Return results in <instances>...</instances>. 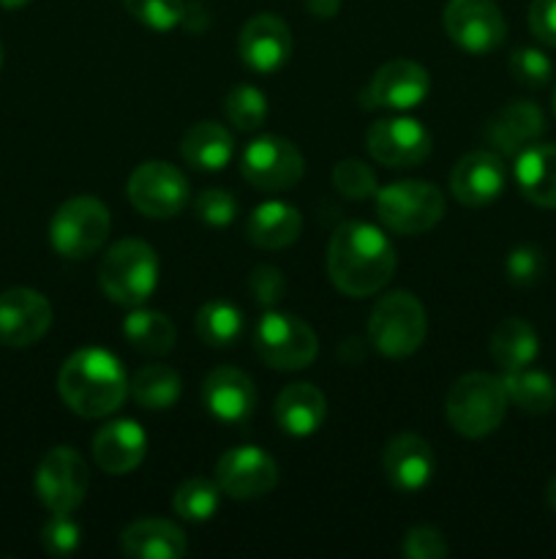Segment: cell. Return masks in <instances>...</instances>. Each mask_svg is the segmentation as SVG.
<instances>
[{
  "instance_id": "74e56055",
  "label": "cell",
  "mask_w": 556,
  "mask_h": 559,
  "mask_svg": "<svg viewBox=\"0 0 556 559\" xmlns=\"http://www.w3.org/2000/svg\"><path fill=\"white\" fill-rule=\"evenodd\" d=\"M82 527L71 519V513H52L41 530V546L52 557H69L80 549Z\"/></svg>"
},
{
  "instance_id": "4fadbf2b",
  "label": "cell",
  "mask_w": 556,
  "mask_h": 559,
  "mask_svg": "<svg viewBox=\"0 0 556 559\" xmlns=\"http://www.w3.org/2000/svg\"><path fill=\"white\" fill-rule=\"evenodd\" d=\"M365 147L371 158L385 167L403 169L423 164L434 151V136L414 118H385L365 131Z\"/></svg>"
},
{
  "instance_id": "6da1fadb",
  "label": "cell",
  "mask_w": 556,
  "mask_h": 559,
  "mask_svg": "<svg viewBox=\"0 0 556 559\" xmlns=\"http://www.w3.org/2000/svg\"><path fill=\"white\" fill-rule=\"evenodd\" d=\"M327 273L338 293L368 298L396 273V249L374 224L347 222L333 233L327 246Z\"/></svg>"
},
{
  "instance_id": "2e32d148",
  "label": "cell",
  "mask_w": 556,
  "mask_h": 559,
  "mask_svg": "<svg viewBox=\"0 0 556 559\" xmlns=\"http://www.w3.org/2000/svg\"><path fill=\"white\" fill-rule=\"evenodd\" d=\"M431 91L428 71L407 58L390 60L371 76L368 91L363 93V107L385 109H412L425 102Z\"/></svg>"
},
{
  "instance_id": "4dcf8cb0",
  "label": "cell",
  "mask_w": 556,
  "mask_h": 559,
  "mask_svg": "<svg viewBox=\"0 0 556 559\" xmlns=\"http://www.w3.org/2000/svg\"><path fill=\"white\" fill-rule=\"evenodd\" d=\"M129 391L140 407L150 409V413H164V409H172L178 404L183 382L174 369L153 364L136 371L134 380L129 382Z\"/></svg>"
},
{
  "instance_id": "30bf717a",
  "label": "cell",
  "mask_w": 556,
  "mask_h": 559,
  "mask_svg": "<svg viewBox=\"0 0 556 559\" xmlns=\"http://www.w3.org/2000/svg\"><path fill=\"white\" fill-rule=\"evenodd\" d=\"M90 473L74 448L58 445L36 467V495L49 513H74L85 502Z\"/></svg>"
},
{
  "instance_id": "277c9868",
  "label": "cell",
  "mask_w": 556,
  "mask_h": 559,
  "mask_svg": "<svg viewBox=\"0 0 556 559\" xmlns=\"http://www.w3.org/2000/svg\"><path fill=\"white\" fill-rule=\"evenodd\" d=\"M98 284L104 295L118 306H142L158 284V257L145 240H118L107 251L98 271Z\"/></svg>"
},
{
  "instance_id": "d6986e66",
  "label": "cell",
  "mask_w": 556,
  "mask_h": 559,
  "mask_svg": "<svg viewBox=\"0 0 556 559\" xmlns=\"http://www.w3.org/2000/svg\"><path fill=\"white\" fill-rule=\"evenodd\" d=\"M382 469H385V478L390 480L392 489L414 495V491L425 489L434 478V451L423 437L403 431L385 445Z\"/></svg>"
},
{
  "instance_id": "8fae6325",
  "label": "cell",
  "mask_w": 556,
  "mask_h": 559,
  "mask_svg": "<svg viewBox=\"0 0 556 559\" xmlns=\"http://www.w3.org/2000/svg\"><path fill=\"white\" fill-rule=\"evenodd\" d=\"M131 205L150 218H172L189 205V180L167 162H145L131 173L125 186Z\"/></svg>"
},
{
  "instance_id": "bcb514c9",
  "label": "cell",
  "mask_w": 556,
  "mask_h": 559,
  "mask_svg": "<svg viewBox=\"0 0 556 559\" xmlns=\"http://www.w3.org/2000/svg\"><path fill=\"white\" fill-rule=\"evenodd\" d=\"M31 3V0H0V5H3V9H22V5H27Z\"/></svg>"
},
{
  "instance_id": "e0dca14e",
  "label": "cell",
  "mask_w": 556,
  "mask_h": 559,
  "mask_svg": "<svg viewBox=\"0 0 556 559\" xmlns=\"http://www.w3.org/2000/svg\"><path fill=\"white\" fill-rule=\"evenodd\" d=\"M243 63L256 74H273L292 58V33L276 14H256L243 25L238 38Z\"/></svg>"
},
{
  "instance_id": "836d02e7",
  "label": "cell",
  "mask_w": 556,
  "mask_h": 559,
  "mask_svg": "<svg viewBox=\"0 0 556 559\" xmlns=\"http://www.w3.org/2000/svg\"><path fill=\"white\" fill-rule=\"evenodd\" d=\"M227 118L238 131H256L267 118V98L259 87L238 85L227 93Z\"/></svg>"
},
{
  "instance_id": "c3c4849f",
  "label": "cell",
  "mask_w": 556,
  "mask_h": 559,
  "mask_svg": "<svg viewBox=\"0 0 556 559\" xmlns=\"http://www.w3.org/2000/svg\"><path fill=\"white\" fill-rule=\"evenodd\" d=\"M554 112H556V91H554Z\"/></svg>"
},
{
  "instance_id": "9c48e42d",
  "label": "cell",
  "mask_w": 556,
  "mask_h": 559,
  "mask_svg": "<svg viewBox=\"0 0 556 559\" xmlns=\"http://www.w3.org/2000/svg\"><path fill=\"white\" fill-rule=\"evenodd\" d=\"M240 173L262 191H289L303 178L305 158L287 136L262 134L245 145Z\"/></svg>"
},
{
  "instance_id": "60d3db41",
  "label": "cell",
  "mask_w": 556,
  "mask_h": 559,
  "mask_svg": "<svg viewBox=\"0 0 556 559\" xmlns=\"http://www.w3.org/2000/svg\"><path fill=\"white\" fill-rule=\"evenodd\" d=\"M249 289L256 304L265 306V309H273L287 295V278H283V273L278 267L256 265L249 276Z\"/></svg>"
},
{
  "instance_id": "8d00e7d4",
  "label": "cell",
  "mask_w": 556,
  "mask_h": 559,
  "mask_svg": "<svg viewBox=\"0 0 556 559\" xmlns=\"http://www.w3.org/2000/svg\"><path fill=\"white\" fill-rule=\"evenodd\" d=\"M510 74L518 85L523 87H545L554 76V63L548 60V55L540 52L534 47H521L510 55Z\"/></svg>"
},
{
  "instance_id": "d4e9b609",
  "label": "cell",
  "mask_w": 556,
  "mask_h": 559,
  "mask_svg": "<svg viewBox=\"0 0 556 559\" xmlns=\"http://www.w3.org/2000/svg\"><path fill=\"white\" fill-rule=\"evenodd\" d=\"M327 415V399L311 382H289L276 399V420L289 437H311Z\"/></svg>"
},
{
  "instance_id": "8992f818",
  "label": "cell",
  "mask_w": 556,
  "mask_h": 559,
  "mask_svg": "<svg viewBox=\"0 0 556 559\" xmlns=\"http://www.w3.org/2000/svg\"><path fill=\"white\" fill-rule=\"evenodd\" d=\"M445 194L425 180H398L376 191L382 224L398 235H423L445 216Z\"/></svg>"
},
{
  "instance_id": "9a60e30c",
  "label": "cell",
  "mask_w": 556,
  "mask_h": 559,
  "mask_svg": "<svg viewBox=\"0 0 556 559\" xmlns=\"http://www.w3.org/2000/svg\"><path fill=\"white\" fill-rule=\"evenodd\" d=\"M52 328V306L41 293L27 287L5 289L0 295V344L31 347Z\"/></svg>"
},
{
  "instance_id": "f1b7e54d",
  "label": "cell",
  "mask_w": 556,
  "mask_h": 559,
  "mask_svg": "<svg viewBox=\"0 0 556 559\" xmlns=\"http://www.w3.org/2000/svg\"><path fill=\"white\" fill-rule=\"evenodd\" d=\"M123 336L136 353L167 355L174 347L178 331H174L172 320L167 314H161V311L134 306V311L123 320Z\"/></svg>"
},
{
  "instance_id": "83f0119b",
  "label": "cell",
  "mask_w": 556,
  "mask_h": 559,
  "mask_svg": "<svg viewBox=\"0 0 556 559\" xmlns=\"http://www.w3.org/2000/svg\"><path fill=\"white\" fill-rule=\"evenodd\" d=\"M540 353V338L534 328L521 317H507L491 333V358L501 371H518L534 364Z\"/></svg>"
},
{
  "instance_id": "52a82bcc",
  "label": "cell",
  "mask_w": 556,
  "mask_h": 559,
  "mask_svg": "<svg viewBox=\"0 0 556 559\" xmlns=\"http://www.w3.org/2000/svg\"><path fill=\"white\" fill-rule=\"evenodd\" d=\"M112 218L109 207L96 197H74L55 211L49 222V243L65 260H85L107 240Z\"/></svg>"
},
{
  "instance_id": "cb8c5ba5",
  "label": "cell",
  "mask_w": 556,
  "mask_h": 559,
  "mask_svg": "<svg viewBox=\"0 0 556 559\" xmlns=\"http://www.w3.org/2000/svg\"><path fill=\"white\" fill-rule=\"evenodd\" d=\"M516 183L532 205L554 211L556 207V145L532 142L516 156Z\"/></svg>"
},
{
  "instance_id": "d590c367",
  "label": "cell",
  "mask_w": 556,
  "mask_h": 559,
  "mask_svg": "<svg viewBox=\"0 0 556 559\" xmlns=\"http://www.w3.org/2000/svg\"><path fill=\"white\" fill-rule=\"evenodd\" d=\"M333 186L347 200H368L379 191V180H376L374 169L365 167L358 158H343L333 167Z\"/></svg>"
},
{
  "instance_id": "3957f363",
  "label": "cell",
  "mask_w": 556,
  "mask_h": 559,
  "mask_svg": "<svg viewBox=\"0 0 556 559\" xmlns=\"http://www.w3.org/2000/svg\"><path fill=\"white\" fill-rule=\"evenodd\" d=\"M507 404H510V399H507L501 377L472 371V374H463L452 382L445 413L458 435L480 440V437H488L499 429L507 415Z\"/></svg>"
},
{
  "instance_id": "d6a6232c",
  "label": "cell",
  "mask_w": 556,
  "mask_h": 559,
  "mask_svg": "<svg viewBox=\"0 0 556 559\" xmlns=\"http://www.w3.org/2000/svg\"><path fill=\"white\" fill-rule=\"evenodd\" d=\"M221 502V489L207 478H189L178 486L172 497V508L185 522H210Z\"/></svg>"
},
{
  "instance_id": "ba28073f",
  "label": "cell",
  "mask_w": 556,
  "mask_h": 559,
  "mask_svg": "<svg viewBox=\"0 0 556 559\" xmlns=\"http://www.w3.org/2000/svg\"><path fill=\"white\" fill-rule=\"evenodd\" d=\"M254 349L262 364L278 371H300L314 364L319 342L309 322L283 311H265L254 328Z\"/></svg>"
},
{
  "instance_id": "f546056e",
  "label": "cell",
  "mask_w": 556,
  "mask_h": 559,
  "mask_svg": "<svg viewBox=\"0 0 556 559\" xmlns=\"http://www.w3.org/2000/svg\"><path fill=\"white\" fill-rule=\"evenodd\" d=\"M501 382H505L507 399L523 413L545 415L556 407V382L545 371H534L527 366V369L505 371Z\"/></svg>"
},
{
  "instance_id": "b9f144b4",
  "label": "cell",
  "mask_w": 556,
  "mask_h": 559,
  "mask_svg": "<svg viewBox=\"0 0 556 559\" xmlns=\"http://www.w3.org/2000/svg\"><path fill=\"white\" fill-rule=\"evenodd\" d=\"M403 557L407 559H445L450 555L445 538H442L439 530L434 527H412L403 535L401 546Z\"/></svg>"
},
{
  "instance_id": "e575fe53",
  "label": "cell",
  "mask_w": 556,
  "mask_h": 559,
  "mask_svg": "<svg viewBox=\"0 0 556 559\" xmlns=\"http://www.w3.org/2000/svg\"><path fill=\"white\" fill-rule=\"evenodd\" d=\"M123 5L136 22L150 31L167 33L183 25L185 0H123Z\"/></svg>"
},
{
  "instance_id": "4316f807",
  "label": "cell",
  "mask_w": 556,
  "mask_h": 559,
  "mask_svg": "<svg viewBox=\"0 0 556 559\" xmlns=\"http://www.w3.org/2000/svg\"><path fill=\"white\" fill-rule=\"evenodd\" d=\"M180 153H183L185 164L202 169V173H218L227 167L234 156V140L221 123H210V120H200L185 131L183 142H180Z\"/></svg>"
},
{
  "instance_id": "484cf974",
  "label": "cell",
  "mask_w": 556,
  "mask_h": 559,
  "mask_svg": "<svg viewBox=\"0 0 556 559\" xmlns=\"http://www.w3.org/2000/svg\"><path fill=\"white\" fill-rule=\"evenodd\" d=\"M300 229H303L300 211H294L289 202L278 200L262 202L259 207H254V213L249 216V224H245V235H249L251 243L265 251L292 246L300 238Z\"/></svg>"
},
{
  "instance_id": "5b68a950",
  "label": "cell",
  "mask_w": 556,
  "mask_h": 559,
  "mask_svg": "<svg viewBox=\"0 0 556 559\" xmlns=\"http://www.w3.org/2000/svg\"><path fill=\"white\" fill-rule=\"evenodd\" d=\"M428 333V317L412 293H387L376 300L368 320V342L385 358H409L418 353Z\"/></svg>"
},
{
  "instance_id": "7dc6e473",
  "label": "cell",
  "mask_w": 556,
  "mask_h": 559,
  "mask_svg": "<svg viewBox=\"0 0 556 559\" xmlns=\"http://www.w3.org/2000/svg\"><path fill=\"white\" fill-rule=\"evenodd\" d=\"M0 66H3V44H0Z\"/></svg>"
},
{
  "instance_id": "1f68e13d",
  "label": "cell",
  "mask_w": 556,
  "mask_h": 559,
  "mask_svg": "<svg viewBox=\"0 0 556 559\" xmlns=\"http://www.w3.org/2000/svg\"><path fill=\"white\" fill-rule=\"evenodd\" d=\"M243 333V311L229 300H207L196 311V336L207 347H232Z\"/></svg>"
},
{
  "instance_id": "7c38bea8",
  "label": "cell",
  "mask_w": 556,
  "mask_h": 559,
  "mask_svg": "<svg viewBox=\"0 0 556 559\" xmlns=\"http://www.w3.org/2000/svg\"><path fill=\"white\" fill-rule=\"evenodd\" d=\"M445 31L463 52L488 55L505 44L507 22L494 0H447Z\"/></svg>"
},
{
  "instance_id": "7bdbcfd3",
  "label": "cell",
  "mask_w": 556,
  "mask_h": 559,
  "mask_svg": "<svg viewBox=\"0 0 556 559\" xmlns=\"http://www.w3.org/2000/svg\"><path fill=\"white\" fill-rule=\"evenodd\" d=\"M529 27L537 41H543L545 47H556V0H532Z\"/></svg>"
},
{
  "instance_id": "ee69618b",
  "label": "cell",
  "mask_w": 556,
  "mask_h": 559,
  "mask_svg": "<svg viewBox=\"0 0 556 559\" xmlns=\"http://www.w3.org/2000/svg\"><path fill=\"white\" fill-rule=\"evenodd\" d=\"M305 9L314 16H319V20H330L341 9V0H305Z\"/></svg>"
},
{
  "instance_id": "ac0fdd59",
  "label": "cell",
  "mask_w": 556,
  "mask_h": 559,
  "mask_svg": "<svg viewBox=\"0 0 556 559\" xmlns=\"http://www.w3.org/2000/svg\"><path fill=\"white\" fill-rule=\"evenodd\" d=\"M507 173L496 151H472L458 158L450 173V191L461 205L485 207L505 191Z\"/></svg>"
},
{
  "instance_id": "ffe728a7",
  "label": "cell",
  "mask_w": 556,
  "mask_h": 559,
  "mask_svg": "<svg viewBox=\"0 0 556 559\" xmlns=\"http://www.w3.org/2000/svg\"><path fill=\"white\" fill-rule=\"evenodd\" d=\"M202 402L213 418L223 424H243L256 407V388L245 371L218 366L202 382Z\"/></svg>"
},
{
  "instance_id": "7402d4cb",
  "label": "cell",
  "mask_w": 556,
  "mask_h": 559,
  "mask_svg": "<svg viewBox=\"0 0 556 559\" xmlns=\"http://www.w3.org/2000/svg\"><path fill=\"white\" fill-rule=\"evenodd\" d=\"M147 437L136 420H114L93 437V459L109 475H129L145 462Z\"/></svg>"
},
{
  "instance_id": "5bb4252c",
  "label": "cell",
  "mask_w": 556,
  "mask_h": 559,
  "mask_svg": "<svg viewBox=\"0 0 556 559\" xmlns=\"http://www.w3.org/2000/svg\"><path fill=\"white\" fill-rule=\"evenodd\" d=\"M216 484L232 500H256L278 484V464L256 445L229 448L216 464Z\"/></svg>"
},
{
  "instance_id": "f6af8a7d",
  "label": "cell",
  "mask_w": 556,
  "mask_h": 559,
  "mask_svg": "<svg viewBox=\"0 0 556 559\" xmlns=\"http://www.w3.org/2000/svg\"><path fill=\"white\" fill-rule=\"evenodd\" d=\"M545 500H548V506L556 511V475H554V478H551L548 489H545Z\"/></svg>"
},
{
  "instance_id": "603a6c76",
  "label": "cell",
  "mask_w": 556,
  "mask_h": 559,
  "mask_svg": "<svg viewBox=\"0 0 556 559\" xmlns=\"http://www.w3.org/2000/svg\"><path fill=\"white\" fill-rule=\"evenodd\" d=\"M120 551L134 559H180L189 551V540L167 519H140L120 533Z\"/></svg>"
},
{
  "instance_id": "44dd1931",
  "label": "cell",
  "mask_w": 556,
  "mask_h": 559,
  "mask_svg": "<svg viewBox=\"0 0 556 559\" xmlns=\"http://www.w3.org/2000/svg\"><path fill=\"white\" fill-rule=\"evenodd\" d=\"M545 131V115L529 98H516V102L505 104L494 118L485 126V140L499 151L501 156L516 158L523 147L540 140Z\"/></svg>"
},
{
  "instance_id": "ab89813d",
  "label": "cell",
  "mask_w": 556,
  "mask_h": 559,
  "mask_svg": "<svg viewBox=\"0 0 556 559\" xmlns=\"http://www.w3.org/2000/svg\"><path fill=\"white\" fill-rule=\"evenodd\" d=\"M194 213L207 227H229L238 216V200L227 189H205L194 200Z\"/></svg>"
},
{
  "instance_id": "7a4b0ae2",
  "label": "cell",
  "mask_w": 556,
  "mask_h": 559,
  "mask_svg": "<svg viewBox=\"0 0 556 559\" xmlns=\"http://www.w3.org/2000/svg\"><path fill=\"white\" fill-rule=\"evenodd\" d=\"M58 393L65 407L82 418L118 413L129 393V380L109 349L85 347L65 358L58 371Z\"/></svg>"
},
{
  "instance_id": "f35d334b",
  "label": "cell",
  "mask_w": 556,
  "mask_h": 559,
  "mask_svg": "<svg viewBox=\"0 0 556 559\" xmlns=\"http://www.w3.org/2000/svg\"><path fill=\"white\" fill-rule=\"evenodd\" d=\"M505 271H507V282L512 287H532L543 278L545 271V257L537 246H516V249L507 254L505 262Z\"/></svg>"
}]
</instances>
